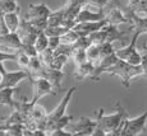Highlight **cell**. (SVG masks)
Segmentation results:
<instances>
[{"label": "cell", "instance_id": "obj_9", "mask_svg": "<svg viewBox=\"0 0 147 136\" xmlns=\"http://www.w3.org/2000/svg\"><path fill=\"white\" fill-rule=\"evenodd\" d=\"M30 78V73L24 69L17 70V71H7L4 74L1 83H0V89L4 88H16L21 81L26 80Z\"/></svg>", "mask_w": 147, "mask_h": 136}, {"label": "cell", "instance_id": "obj_11", "mask_svg": "<svg viewBox=\"0 0 147 136\" xmlns=\"http://www.w3.org/2000/svg\"><path fill=\"white\" fill-rule=\"evenodd\" d=\"M123 10L125 13V15L128 17L129 23L132 24V27H133V29L136 32H140L141 35L147 33V15H142V14L136 13L128 5L125 8H123Z\"/></svg>", "mask_w": 147, "mask_h": 136}, {"label": "cell", "instance_id": "obj_14", "mask_svg": "<svg viewBox=\"0 0 147 136\" xmlns=\"http://www.w3.org/2000/svg\"><path fill=\"white\" fill-rule=\"evenodd\" d=\"M44 76L46 79H49V81L53 84V87L55 88V90H61V81L64 78L63 70L53 69V67H45Z\"/></svg>", "mask_w": 147, "mask_h": 136}, {"label": "cell", "instance_id": "obj_22", "mask_svg": "<svg viewBox=\"0 0 147 136\" xmlns=\"http://www.w3.org/2000/svg\"><path fill=\"white\" fill-rule=\"evenodd\" d=\"M68 56L67 55H63V53H56L55 52V56H54L53 61H51V65L47 67H53V69H58V70H63V67L65 66V64L68 62Z\"/></svg>", "mask_w": 147, "mask_h": 136}, {"label": "cell", "instance_id": "obj_5", "mask_svg": "<svg viewBox=\"0 0 147 136\" xmlns=\"http://www.w3.org/2000/svg\"><path fill=\"white\" fill-rule=\"evenodd\" d=\"M97 122H96V118L92 120L90 117H81L78 118V121L76 122H70L67 126V131L69 132L72 136H88V135H94Z\"/></svg>", "mask_w": 147, "mask_h": 136}, {"label": "cell", "instance_id": "obj_15", "mask_svg": "<svg viewBox=\"0 0 147 136\" xmlns=\"http://www.w3.org/2000/svg\"><path fill=\"white\" fill-rule=\"evenodd\" d=\"M104 31H105V35H106V42H110V43H113L114 41L124 39V37L127 35V31L118 29V25L110 24V23L104 25Z\"/></svg>", "mask_w": 147, "mask_h": 136}, {"label": "cell", "instance_id": "obj_7", "mask_svg": "<svg viewBox=\"0 0 147 136\" xmlns=\"http://www.w3.org/2000/svg\"><path fill=\"white\" fill-rule=\"evenodd\" d=\"M76 89H77V87H72L70 89L67 90V93L64 94V97L61 98L60 103L58 104V106L55 107V108L53 109L51 112L47 115L46 117V121H45V127L47 126V125L50 123H54L55 121H58L60 117H63L64 115H67V108H68V104H69L70 99H72L73 94H74Z\"/></svg>", "mask_w": 147, "mask_h": 136}, {"label": "cell", "instance_id": "obj_29", "mask_svg": "<svg viewBox=\"0 0 147 136\" xmlns=\"http://www.w3.org/2000/svg\"><path fill=\"white\" fill-rule=\"evenodd\" d=\"M59 46H60V37H59V36H53V37H49V47H50V49L55 51Z\"/></svg>", "mask_w": 147, "mask_h": 136}, {"label": "cell", "instance_id": "obj_31", "mask_svg": "<svg viewBox=\"0 0 147 136\" xmlns=\"http://www.w3.org/2000/svg\"><path fill=\"white\" fill-rule=\"evenodd\" d=\"M141 55H142L145 59H147V43H145V45L142 46V51H141Z\"/></svg>", "mask_w": 147, "mask_h": 136}, {"label": "cell", "instance_id": "obj_13", "mask_svg": "<svg viewBox=\"0 0 147 136\" xmlns=\"http://www.w3.org/2000/svg\"><path fill=\"white\" fill-rule=\"evenodd\" d=\"M106 24H107L106 19H102V21H91V22H78L73 27V29L80 36H90L91 33L101 29Z\"/></svg>", "mask_w": 147, "mask_h": 136}, {"label": "cell", "instance_id": "obj_30", "mask_svg": "<svg viewBox=\"0 0 147 136\" xmlns=\"http://www.w3.org/2000/svg\"><path fill=\"white\" fill-rule=\"evenodd\" d=\"M7 73V70H5L4 65H3V62H0V83H1L3 78H4V74Z\"/></svg>", "mask_w": 147, "mask_h": 136}, {"label": "cell", "instance_id": "obj_26", "mask_svg": "<svg viewBox=\"0 0 147 136\" xmlns=\"http://www.w3.org/2000/svg\"><path fill=\"white\" fill-rule=\"evenodd\" d=\"M38 55H40V59H41L42 64H44L45 66H50L54 56H55V51L51 50L50 47H47L46 50H44L41 53H38Z\"/></svg>", "mask_w": 147, "mask_h": 136}, {"label": "cell", "instance_id": "obj_12", "mask_svg": "<svg viewBox=\"0 0 147 136\" xmlns=\"http://www.w3.org/2000/svg\"><path fill=\"white\" fill-rule=\"evenodd\" d=\"M51 14V10L49 9L45 3H38V4H30L26 14H24V19L31 21V19H47Z\"/></svg>", "mask_w": 147, "mask_h": 136}, {"label": "cell", "instance_id": "obj_19", "mask_svg": "<svg viewBox=\"0 0 147 136\" xmlns=\"http://www.w3.org/2000/svg\"><path fill=\"white\" fill-rule=\"evenodd\" d=\"M19 9L17 0H0V13H16L19 12Z\"/></svg>", "mask_w": 147, "mask_h": 136}, {"label": "cell", "instance_id": "obj_8", "mask_svg": "<svg viewBox=\"0 0 147 136\" xmlns=\"http://www.w3.org/2000/svg\"><path fill=\"white\" fill-rule=\"evenodd\" d=\"M21 37L17 32H9L5 35H0V50L4 52L17 53L22 47Z\"/></svg>", "mask_w": 147, "mask_h": 136}, {"label": "cell", "instance_id": "obj_24", "mask_svg": "<svg viewBox=\"0 0 147 136\" xmlns=\"http://www.w3.org/2000/svg\"><path fill=\"white\" fill-rule=\"evenodd\" d=\"M30 61H31V56H28L24 51L19 50L17 52V57H16V62L19 65L21 69L28 70V66H30Z\"/></svg>", "mask_w": 147, "mask_h": 136}, {"label": "cell", "instance_id": "obj_27", "mask_svg": "<svg viewBox=\"0 0 147 136\" xmlns=\"http://www.w3.org/2000/svg\"><path fill=\"white\" fill-rule=\"evenodd\" d=\"M131 9H133L136 13L147 15V0H138L134 5H128Z\"/></svg>", "mask_w": 147, "mask_h": 136}, {"label": "cell", "instance_id": "obj_21", "mask_svg": "<svg viewBox=\"0 0 147 136\" xmlns=\"http://www.w3.org/2000/svg\"><path fill=\"white\" fill-rule=\"evenodd\" d=\"M78 38H80V35H78V33L72 28V29L67 31L65 33H63V35L60 36V43H63V45H72V46H73V45L77 42Z\"/></svg>", "mask_w": 147, "mask_h": 136}, {"label": "cell", "instance_id": "obj_25", "mask_svg": "<svg viewBox=\"0 0 147 136\" xmlns=\"http://www.w3.org/2000/svg\"><path fill=\"white\" fill-rule=\"evenodd\" d=\"M87 52V60L92 64H95L97 60H100L101 56H100V49H98V45H94L92 43L88 49L86 50Z\"/></svg>", "mask_w": 147, "mask_h": 136}, {"label": "cell", "instance_id": "obj_3", "mask_svg": "<svg viewBox=\"0 0 147 136\" xmlns=\"http://www.w3.org/2000/svg\"><path fill=\"white\" fill-rule=\"evenodd\" d=\"M146 125H147V107L143 111V113H141L137 117L134 118L125 117L123 126H121L120 136H137L142 134L146 129Z\"/></svg>", "mask_w": 147, "mask_h": 136}, {"label": "cell", "instance_id": "obj_4", "mask_svg": "<svg viewBox=\"0 0 147 136\" xmlns=\"http://www.w3.org/2000/svg\"><path fill=\"white\" fill-rule=\"evenodd\" d=\"M140 36H141V33L134 31L131 42H129L125 47H123V49L115 50V53H117V56L120 60H124L132 65H141V62H142V55H141V52L137 50V47H136L137 39Z\"/></svg>", "mask_w": 147, "mask_h": 136}, {"label": "cell", "instance_id": "obj_2", "mask_svg": "<svg viewBox=\"0 0 147 136\" xmlns=\"http://www.w3.org/2000/svg\"><path fill=\"white\" fill-rule=\"evenodd\" d=\"M106 74L118 76V78L120 79L121 84H123L127 89H129V88H131L132 79L136 78V76L143 75V69H142V65H132V64H129V62L119 59L111 67L107 69Z\"/></svg>", "mask_w": 147, "mask_h": 136}, {"label": "cell", "instance_id": "obj_17", "mask_svg": "<svg viewBox=\"0 0 147 136\" xmlns=\"http://www.w3.org/2000/svg\"><path fill=\"white\" fill-rule=\"evenodd\" d=\"M14 92H16V88H4V89H0V106H5L12 111L14 108V104H16V101L13 99Z\"/></svg>", "mask_w": 147, "mask_h": 136}, {"label": "cell", "instance_id": "obj_10", "mask_svg": "<svg viewBox=\"0 0 147 136\" xmlns=\"http://www.w3.org/2000/svg\"><path fill=\"white\" fill-rule=\"evenodd\" d=\"M17 33L19 35L21 41L23 45H35V41H36V38H37L40 31H37L30 22L23 18L18 31H17Z\"/></svg>", "mask_w": 147, "mask_h": 136}, {"label": "cell", "instance_id": "obj_16", "mask_svg": "<svg viewBox=\"0 0 147 136\" xmlns=\"http://www.w3.org/2000/svg\"><path fill=\"white\" fill-rule=\"evenodd\" d=\"M92 73H94V64L90 61H86L83 64L76 65V70H74V76L77 80H82L86 78H91Z\"/></svg>", "mask_w": 147, "mask_h": 136}, {"label": "cell", "instance_id": "obj_6", "mask_svg": "<svg viewBox=\"0 0 147 136\" xmlns=\"http://www.w3.org/2000/svg\"><path fill=\"white\" fill-rule=\"evenodd\" d=\"M28 80L32 84V89H33V95H32V99H31L32 103H37L42 97H45L47 94H55V92H54L55 88L49 81V79H46L45 76L28 78Z\"/></svg>", "mask_w": 147, "mask_h": 136}, {"label": "cell", "instance_id": "obj_28", "mask_svg": "<svg viewBox=\"0 0 147 136\" xmlns=\"http://www.w3.org/2000/svg\"><path fill=\"white\" fill-rule=\"evenodd\" d=\"M17 53H9V52H4L0 50V62L4 61H16Z\"/></svg>", "mask_w": 147, "mask_h": 136}, {"label": "cell", "instance_id": "obj_32", "mask_svg": "<svg viewBox=\"0 0 147 136\" xmlns=\"http://www.w3.org/2000/svg\"><path fill=\"white\" fill-rule=\"evenodd\" d=\"M137 1H138V0H129V4L128 5H134Z\"/></svg>", "mask_w": 147, "mask_h": 136}, {"label": "cell", "instance_id": "obj_18", "mask_svg": "<svg viewBox=\"0 0 147 136\" xmlns=\"http://www.w3.org/2000/svg\"><path fill=\"white\" fill-rule=\"evenodd\" d=\"M4 15V21H5V24H7L8 29L10 32H17L21 25V22L22 19L19 18V12H16V13H5L3 14Z\"/></svg>", "mask_w": 147, "mask_h": 136}, {"label": "cell", "instance_id": "obj_23", "mask_svg": "<svg viewBox=\"0 0 147 136\" xmlns=\"http://www.w3.org/2000/svg\"><path fill=\"white\" fill-rule=\"evenodd\" d=\"M70 59H72L76 65H80V64L88 61L87 60V52L84 49H74L72 55H70Z\"/></svg>", "mask_w": 147, "mask_h": 136}, {"label": "cell", "instance_id": "obj_1", "mask_svg": "<svg viewBox=\"0 0 147 136\" xmlns=\"http://www.w3.org/2000/svg\"><path fill=\"white\" fill-rule=\"evenodd\" d=\"M115 107H117V112L109 116L104 113V108H100L96 112L97 126H96V130L94 132L95 136H120L121 126H123L125 117H128V115H127L125 109L120 106V103H117Z\"/></svg>", "mask_w": 147, "mask_h": 136}, {"label": "cell", "instance_id": "obj_20", "mask_svg": "<svg viewBox=\"0 0 147 136\" xmlns=\"http://www.w3.org/2000/svg\"><path fill=\"white\" fill-rule=\"evenodd\" d=\"M35 47L38 53H41L42 51L49 47V36L45 33V31L38 33L37 38H36V41H35Z\"/></svg>", "mask_w": 147, "mask_h": 136}]
</instances>
